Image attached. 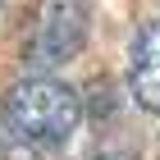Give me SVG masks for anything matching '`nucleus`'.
Here are the masks:
<instances>
[{
    "instance_id": "obj_1",
    "label": "nucleus",
    "mask_w": 160,
    "mask_h": 160,
    "mask_svg": "<svg viewBox=\"0 0 160 160\" xmlns=\"http://www.w3.org/2000/svg\"><path fill=\"white\" fill-rule=\"evenodd\" d=\"M82 123V96L46 73L18 78L0 96V151L5 160H41L64 147Z\"/></svg>"
},
{
    "instance_id": "obj_4",
    "label": "nucleus",
    "mask_w": 160,
    "mask_h": 160,
    "mask_svg": "<svg viewBox=\"0 0 160 160\" xmlns=\"http://www.w3.org/2000/svg\"><path fill=\"white\" fill-rule=\"evenodd\" d=\"M0 5H5V0H0Z\"/></svg>"
},
{
    "instance_id": "obj_3",
    "label": "nucleus",
    "mask_w": 160,
    "mask_h": 160,
    "mask_svg": "<svg viewBox=\"0 0 160 160\" xmlns=\"http://www.w3.org/2000/svg\"><path fill=\"white\" fill-rule=\"evenodd\" d=\"M128 87L147 114H160V18H147L128 50Z\"/></svg>"
},
{
    "instance_id": "obj_2",
    "label": "nucleus",
    "mask_w": 160,
    "mask_h": 160,
    "mask_svg": "<svg viewBox=\"0 0 160 160\" xmlns=\"http://www.w3.org/2000/svg\"><path fill=\"white\" fill-rule=\"evenodd\" d=\"M87 32H92L87 0H37L32 32H28V60L37 69H64L82 55Z\"/></svg>"
}]
</instances>
